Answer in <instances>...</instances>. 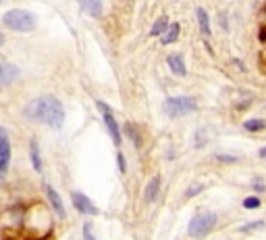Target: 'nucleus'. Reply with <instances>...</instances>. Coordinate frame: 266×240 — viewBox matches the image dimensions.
Segmentation results:
<instances>
[{
	"label": "nucleus",
	"instance_id": "obj_1",
	"mask_svg": "<svg viewBox=\"0 0 266 240\" xmlns=\"http://www.w3.org/2000/svg\"><path fill=\"white\" fill-rule=\"evenodd\" d=\"M23 115L31 119V122L46 124L54 130L62 128V122H64V109L60 101L52 94H44L40 98H33L31 103H27L23 109Z\"/></svg>",
	"mask_w": 266,
	"mask_h": 240
},
{
	"label": "nucleus",
	"instance_id": "obj_2",
	"mask_svg": "<svg viewBox=\"0 0 266 240\" xmlns=\"http://www.w3.org/2000/svg\"><path fill=\"white\" fill-rule=\"evenodd\" d=\"M3 23L13 29V32H31L33 27H36L38 19L33 13L25 11V9H13V11H7L3 15Z\"/></svg>",
	"mask_w": 266,
	"mask_h": 240
},
{
	"label": "nucleus",
	"instance_id": "obj_3",
	"mask_svg": "<svg viewBox=\"0 0 266 240\" xmlns=\"http://www.w3.org/2000/svg\"><path fill=\"white\" fill-rule=\"evenodd\" d=\"M214 224H216V213H212V211H202V213H197V215L189 222L187 232H189L191 238H202L204 234H208V232L214 228Z\"/></svg>",
	"mask_w": 266,
	"mask_h": 240
},
{
	"label": "nucleus",
	"instance_id": "obj_4",
	"mask_svg": "<svg viewBox=\"0 0 266 240\" xmlns=\"http://www.w3.org/2000/svg\"><path fill=\"white\" fill-rule=\"evenodd\" d=\"M195 109H197V103L191 96H173V98L164 101V111H166V115H171V117L189 115Z\"/></svg>",
	"mask_w": 266,
	"mask_h": 240
},
{
	"label": "nucleus",
	"instance_id": "obj_5",
	"mask_svg": "<svg viewBox=\"0 0 266 240\" xmlns=\"http://www.w3.org/2000/svg\"><path fill=\"white\" fill-rule=\"evenodd\" d=\"M96 105H98L100 113H102V117H104V124H106V130H108V134H110L113 142L119 146V144H121V130H119V124H117V119H115V115H113V109H110L106 103H102V101H98Z\"/></svg>",
	"mask_w": 266,
	"mask_h": 240
},
{
	"label": "nucleus",
	"instance_id": "obj_6",
	"mask_svg": "<svg viewBox=\"0 0 266 240\" xmlns=\"http://www.w3.org/2000/svg\"><path fill=\"white\" fill-rule=\"evenodd\" d=\"M11 161V140L5 128H0V175H3L9 167Z\"/></svg>",
	"mask_w": 266,
	"mask_h": 240
},
{
	"label": "nucleus",
	"instance_id": "obj_7",
	"mask_svg": "<svg viewBox=\"0 0 266 240\" xmlns=\"http://www.w3.org/2000/svg\"><path fill=\"white\" fill-rule=\"evenodd\" d=\"M71 201H73V205H75L77 211L83 213V215H96V213H98L96 205H94L85 194H81V192H71Z\"/></svg>",
	"mask_w": 266,
	"mask_h": 240
},
{
	"label": "nucleus",
	"instance_id": "obj_8",
	"mask_svg": "<svg viewBox=\"0 0 266 240\" xmlns=\"http://www.w3.org/2000/svg\"><path fill=\"white\" fill-rule=\"evenodd\" d=\"M21 75V69L13 63H0V86L13 84L17 77Z\"/></svg>",
	"mask_w": 266,
	"mask_h": 240
},
{
	"label": "nucleus",
	"instance_id": "obj_9",
	"mask_svg": "<svg viewBox=\"0 0 266 240\" xmlns=\"http://www.w3.org/2000/svg\"><path fill=\"white\" fill-rule=\"evenodd\" d=\"M46 196H48V201H50V205H52V209H54V211H56V215L62 219L64 217V205H62V201H60V196H58V192L52 188V186H48L46 184Z\"/></svg>",
	"mask_w": 266,
	"mask_h": 240
},
{
	"label": "nucleus",
	"instance_id": "obj_10",
	"mask_svg": "<svg viewBox=\"0 0 266 240\" xmlns=\"http://www.w3.org/2000/svg\"><path fill=\"white\" fill-rule=\"evenodd\" d=\"M77 3L90 17H100V15H102V0H77Z\"/></svg>",
	"mask_w": 266,
	"mask_h": 240
},
{
	"label": "nucleus",
	"instance_id": "obj_11",
	"mask_svg": "<svg viewBox=\"0 0 266 240\" xmlns=\"http://www.w3.org/2000/svg\"><path fill=\"white\" fill-rule=\"evenodd\" d=\"M166 65L171 67V71H173L175 75H185V73H187V67H185L183 58H181L179 54H169V56H166Z\"/></svg>",
	"mask_w": 266,
	"mask_h": 240
},
{
	"label": "nucleus",
	"instance_id": "obj_12",
	"mask_svg": "<svg viewBox=\"0 0 266 240\" xmlns=\"http://www.w3.org/2000/svg\"><path fill=\"white\" fill-rule=\"evenodd\" d=\"M158 192H160V175H154V177H150V182H148V186H146V201L148 203H154L156 198H158Z\"/></svg>",
	"mask_w": 266,
	"mask_h": 240
},
{
	"label": "nucleus",
	"instance_id": "obj_13",
	"mask_svg": "<svg viewBox=\"0 0 266 240\" xmlns=\"http://www.w3.org/2000/svg\"><path fill=\"white\" fill-rule=\"evenodd\" d=\"M195 19L199 25V32L204 36H210V17H208L206 9H195Z\"/></svg>",
	"mask_w": 266,
	"mask_h": 240
},
{
	"label": "nucleus",
	"instance_id": "obj_14",
	"mask_svg": "<svg viewBox=\"0 0 266 240\" xmlns=\"http://www.w3.org/2000/svg\"><path fill=\"white\" fill-rule=\"evenodd\" d=\"M179 38V25L177 23H171L169 29L162 34V44H173L175 40Z\"/></svg>",
	"mask_w": 266,
	"mask_h": 240
},
{
	"label": "nucleus",
	"instance_id": "obj_15",
	"mask_svg": "<svg viewBox=\"0 0 266 240\" xmlns=\"http://www.w3.org/2000/svg\"><path fill=\"white\" fill-rule=\"evenodd\" d=\"M169 19L166 17H160V19H156V23L152 25V29H150V36H160V34H164L166 29H169Z\"/></svg>",
	"mask_w": 266,
	"mask_h": 240
},
{
	"label": "nucleus",
	"instance_id": "obj_16",
	"mask_svg": "<svg viewBox=\"0 0 266 240\" xmlns=\"http://www.w3.org/2000/svg\"><path fill=\"white\" fill-rule=\"evenodd\" d=\"M243 128L248 132H262V130H266V122L264 119H248V122L243 124Z\"/></svg>",
	"mask_w": 266,
	"mask_h": 240
},
{
	"label": "nucleus",
	"instance_id": "obj_17",
	"mask_svg": "<svg viewBox=\"0 0 266 240\" xmlns=\"http://www.w3.org/2000/svg\"><path fill=\"white\" fill-rule=\"evenodd\" d=\"M29 153H31V161H33V169L42 171V161H40V153H38V142L33 140L29 146Z\"/></svg>",
	"mask_w": 266,
	"mask_h": 240
},
{
	"label": "nucleus",
	"instance_id": "obj_18",
	"mask_svg": "<svg viewBox=\"0 0 266 240\" xmlns=\"http://www.w3.org/2000/svg\"><path fill=\"white\" fill-rule=\"evenodd\" d=\"M243 207H246V209H258V207H260V198H258V196H248V198L243 201Z\"/></svg>",
	"mask_w": 266,
	"mask_h": 240
},
{
	"label": "nucleus",
	"instance_id": "obj_19",
	"mask_svg": "<svg viewBox=\"0 0 266 240\" xmlns=\"http://www.w3.org/2000/svg\"><path fill=\"white\" fill-rule=\"evenodd\" d=\"M202 190H204V186H202V184H193V186H189V188H187L185 196H187V198H191V196H195L197 192H202Z\"/></svg>",
	"mask_w": 266,
	"mask_h": 240
},
{
	"label": "nucleus",
	"instance_id": "obj_20",
	"mask_svg": "<svg viewBox=\"0 0 266 240\" xmlns=\"http://www.w3.org/2000/svg\"><path fill=\"white\" fill-rule=\"evenodd\" d=\"M83 238H85V240H96V238H94V232H92V224H85V226H83Z\"/></svg>",
	"mask_w": 266,
	"mask_h": 240
},
{
	"label": "nucleus",
	"instance_id": "obj_21",
	"mask_svg": "<svg viewBox=\"0 0 266 240\" xmlns=\"http://www.w3.org/2000/svg\"><path fill=\"white\" fill-rule=\"evenodd\" d=\"M260 226H264V222H252V224H246V226L241 228V232H250V230H256V228H260Z\"/></svg>",
	"mask_w": 266,
	"mask_h": 240
},
{
	"label": "nucleus",
	"instance_id": "obj_22",
	"mask_svg": "<svg viewBox=\"0 0 266 240\" xmlns=\"http://www.w3.org/2000/svg\"><path fill=\"white\" fill-rule=\"evenodd\" d=\"M218 159H223L225 163H233V161H235V157H227V155H223V157H218Z\"/></svg>",
	"mask_w": 266,
	"mask_h": 240
},
{
	"label": "nucleus",
	"instance_id": "obj_23",
	"mask_svg": "<svg viewBox=\"0 0 266 240\" xmlns=\"http://www.w3.org/2000/svg\"><path fill=\"white\" fill-rule=\"evenodd\" d=\"M258 155H260V159H264V161H266V146H264V148H260Z\"/></svg>",
	"mask_w": 266,
	"mask_h": 240
},
{
	"label": "nucleus",
	"instance_id": "obj_24",
	"mask_svg": "<svg viewBox=\"0 0 266 240\" xmlns=\"http://www.w3.org/2000/svg\"><path fill=\"white\" fill-rule=\"evenodd\" d=\"M5 44V34H0V46Z\"/></svg>",
	"mask_w": 266,
	"mask_h": 240
},
{
	"label": "nucleus",
	"instance_id": "obj_25",
	"mask_svg": "<svg viewBox=\"0 0 266 240\" xmlns=\"http://www.w3.org/2000/svg\"><path fill=\"white\" fill-rule=\"evenodd\" d=\"M3 3H5V0H0V5H3Z\"/></svg>",
	"mask_w": 266,
	"mask_h": 240
}]
</instances>
